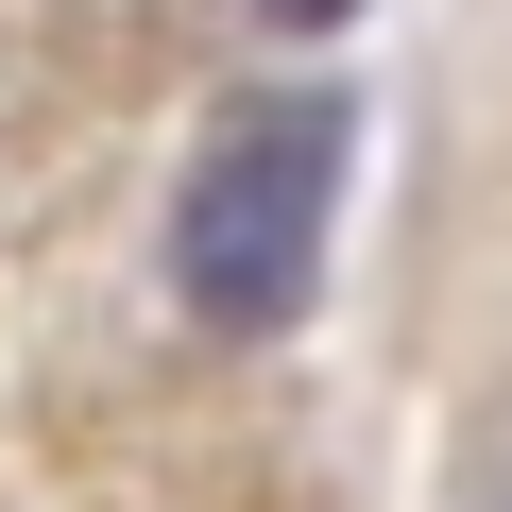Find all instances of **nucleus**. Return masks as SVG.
<instances>
[{"label":"nucleus","instance_id":"f257e3e1","mask_svg":"<svg viewBox=\"0 0 512 512\" xmlns=\"http://www.w3.org/2000/svg\"><path fill=\"white\" fill-rule=\"evenodd\" d=\"M342 103L325 86H291V103H256L205 171H188V205H171V291H188V325H222V342H274L308 291H325V222H342Z\"/></svg>","mask_w":512,"mask_h":512}]
</instances>
